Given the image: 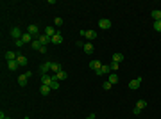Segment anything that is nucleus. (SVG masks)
<instances>
[{"instance_id":"obj_1","label":"nucleus","mask_w":161,"mask_h":119,"mask_svg":"<svg viewBox=\"0 0 161 119\" xmlns=\"http://www.w3.org/2000/svg\"><path fill=\"white\" fill-rule=\"evenodd\" d=\"M27 32H29V34H31L32 37H34V39H38L39 36H41V34H39V27H38V25H34V23H32V25H29Z\"/></svg>"},{"instance_id":"obj_2","label":"nucleus","mask_w":161,"mask_h":119,"mask_svg":"<svg viewBox=\"0 0 161 119\" xmlns=\"http://www.w3.org/2000/svg\"><path fill=\"white\" fill-rule=\"evenodd\" d=\"M32 73H31V71H27V73H23V75H18V85H20V87H25V85H27V78H29Z\"/></svg>"},{"instance_id":"obj_3","label":"nucleus","mask_w":161,"mask_h":119,"mask_svg":"<svg viewBox=\"0 0 161 119\" xmlns=\"http://www.w3.org/2000/svg\"><path fill=\"white\" fill-rule=\"evenodd\" d=\"M109 73H111V68H109V64H102V68L95 71V75H98V76H100V75H104V76H106V75H109Z\"/></svg>"},{"instance_id":"obj_4","label":"nucleus","mask_w":161,"mask_h":119,"mask_svg":"<svg viewBox=\"0 0 161 119\" xmlns=\"http://www.w3.org/2000/svg\"><path fill=\"white\" fill-rule=\"evenodd\" d=\"M142 80H143L142 76H136V78H134V80H131V82H129V89L136 91V89L140 87V85H142Z\"/></svg>"},{"instance_id":"obj_5","label":"nucleus","mask_w":161,"mask_h":119,"mask_svg":"<svg viewBox=\"0 0 161 119\" xmlns=\"http://www.w3.org/2000/svg\"><path fill=\"white\" fill-rule=\"evenodd\" d=\"M111 20H107V18H102V20H100V22H98V27L100 29H102V30H107V29H111Z\"/></svg>"},{"instance_id":"obj_6","label":"nucleus","mask_w":161,"mask_h":119,"mask_svg":"<svg viewBox=\"0 0 161 119\" xmlns=\"http://www.w3.org/2000/svg\"><path fill=\"white\" fill-rule=\"evenodd\" d=\"M11 36L15 37V41H16V39H22L23 34H22V30H20V27H13L11 29Z\"/></svg>"},{"instance_id":"obj_7","label":"nucleus","mask_w":161,"mask_h":119,"mask_svg":"<svg viewBox=\"0 0 161 119\" xmlns=\"http://www.w3.org/2000/svg\"><path fill=\"white\" fill-rule=\"evenodd\" d=\"M52 78H54V80H59V82H61V80H66V78H68V73L61 69V71H59V73H56V75H54Z\"/></svg>"},{"instance_id":"obj_8","label":"nucleus","mask_w":161,"mask_h":119,"mask_svg":"<svg viewBox=\"0 0 161 119\" xmlns=\"http://www.w3.org/2000/svg\"><path fill=\"white\" fill-rule=\"evenodd\" d=\"M50 69H52V62H43L41 66H39V71H41L43 75H47Z\"/></svg>"},{"instance_id":"obj_9","label":"nucleus","mask_w":161,"mask_h":119,"mask_svg":"<svg viewBox=\"0 0 161 119\" xmlns=\"http://www.w3.org/2000/svg\"><path fill=\"white\" fill-rule=\"evenodd\" d=\"M18 59V55H16V52H13V50H9V52H5V61H16Z\"/></svg>"},{"instance_id":"obj_10","label":"nucleus","mask_w":161,"mask_h":119,"mask_svg":"<svg viewBox=\"0 0 161 119\" xmlns=\"http://www.w3.org/2000/svg\"><path fill=\"white\" fill-rule=\"evenodd\" d=\"M38 39H39V43H41L43 46H47V44H49V43H52V37H49V36H47V34H41V36H39Z\"/></svg>"},{"instance_id":"obj_11","label":"nucleus","mask_w":161,"mask_h":119,"mask_svg":"<svg viewBox=\"0 0 161 119\" xmlns=\"http://www.w3.org/2000/svg\"><path fill=\"white\" fill-rule=\"evenodd\" d=\"M39 82H41V85H52L54 78H52V76H49V75H43V76H41V80H39Z\"/></svg>"},{"instance_id":"obj_12","label":"nucleus","mask_w":161,"mask_h":119,"mask_svg":"<svg viewBox=\"0 0 161 119\" xmlns=\"http://www.w3.org/2000/svg\"><path fill=\"white\" fill-rule=\"evenodd\" d=\"M84 37L88 39V43H91L93 39L97 37V32H95V30H86V34H84Z\"/></svg>"},{"instance_id":"obj_13","label":"nucleus","mask_w":161,"mask_h":119,"mask_svg":"<svg viewBox=\"0 0 161 119\" xmlns=\"http://www.w3.org/2000/svg\"><path fill=\"white\" fill-rule=\"evenodd\" d=\"M100 68H102V62H100V61H97V59H95V61H91V62H90V69L97 71V69H100Z\"/></svg>"},{"instance_id":"obj_14","label":"nucleus","mask_w":161,"mask_h":119,"mask_svg":"<svg viewBox=\"0 0 161 119\" xmlns=\"http://www.w3.org/2000/svg\"><path fill=\"white\" fill-rule=\"evenodd\" d=\"M93 52H95V46H93L91 43H86V44H84V54H88V55H91Z\"/></svg>"},{"instance_id":"obj_15","label":"nucleus","mask_w":161,"mask_h":119,"mask_svg":"<svg viewBox=\"0 0 161 119\" xmlns=\"http://www.w3.org/2000/svg\"><path fill=\"white\" fill-rule=\"evenodd\" d=\"M45 34H47V36H49V37H54V36H56V34H57V32H56V29H54V27H52V25H49V27H47V29H45Z\"/></svg>"},{"instance_id":"obj_16","label":"nucleus","mask_w":161,"mask_h":119,"mask_svg":"<svg viewBox=\"0 0 161 119\" xmlns=\"http://www.w3.org/2000/svg\"><path fill=\"white\" fill-rule=\"evenodd\" d=\"M150 16H152L154 22H159V20H161V11H159V9H154V11L150 12Z\"/></svg>"},{"instance_id":"obj_17","label":"nucleus","mask_w":161,"mask_h":119,"mask_svg":"<svg viewBox=\"0 0 161 119\" xmlns=\"http://www.w3.org/2000/svg\"><path fill=\"white\" fill-rule=\"evenodd\" d=\"M52 43H54V44H61V43H63V36H61V32H57V34L52 37Z\"/></svg>"},{"instance_id":"obj_18","label":"nucleus","mask_w":161,"mask_h":119,"mask_svg":"<svg viewBox=\"0 0 161 119\" xmlns=\"http://www.w3.org/2000/svg\"><path fill=\"white\" fill-rule=\"evenodd\" d=\"M18 66H20V64H18L16 61H9V62H7V69H9V71H16Z\"/></svg>"},{"instance_id":"obj_19","label":"nucleus","mask_w":161,"mask_h":119,"mask_svg":"<svg viewBox=\"0 0 161 119\" xmlns=\"http://www.w3.org/2000/svg\"><path fill=\"white\" fill-rule=\"evenodd\" d=\"M22 41H23L25 44H29V43H32V41H34V37H32V36L29 34V32H27V34H23V36H22Z\"/></svg>"},{"instance_id":"obj_20","label":"nucleus","mask_w":161,"mask_h":119,"mask_svg":"<svg viewBox=\"0 0 161 119\" xmlns=\"http://www.w3.org/2000/svg\"><path fill=\"white\" fill-rule=\"evenodd\" d=\"M111 59H113V62H118V64H120V62L124 61V54H118V52H116V54H113Z\"/></svg>"},{"instance_id":"obj_21","label":"nucleus","mask_w":161,"mask_h":119,"mask_svg":"<svg viewBox=\"0 0 161 119\" xmlns=\"http://www.w3.org/2000/svg\"><path fill=\"white\" fill-rule=\"evenodd\" d=\"M50 91H52V89H50V85H41V87H39V92H41V96H47Z\"/></svg>"},{"instance_id":"obj_22","label":"nucleus","mask_w":161,"mask_h":119,"mask_svg":"<svg viewBox=\"0 0 161 119\" xmlns=\"http://www.w3.org/2000/svg\"><path fill=\"white\" fill-rule=\"evenodd\" d=\"M16 62H18L20 66H27V62H29V61H27V57H25V55H18Z\"/></svg>"},{"instance_id":"obj_23","label":"nucleus","mask_w":161,"mask_h":119,"mask_svg":"<svg viewBox=\"0 0 161 119\" xmlns=\"http://www.w3.org/2000/svg\"><path fill=\"white\" fill-rule=\"evenodd\" d=\"M107 82L116 84V82H118V75H115V73H109V75H107Z\"/></svg>"},{"instance_id":"obj_24","label":"nucleus","mask_w":161,"mask_h":119,"mask_svg":"<svg viewBox=\"0 0 161 119\" xmlns=\"http://www.w3.org/2000/svg\"><path fill=\"white\" fill-rule=\"evenodd\" d=\"M31 46H32V48H34V50H38V52H39V48H41V46H43V44H41V43H39V39H34V41H32V43H31Z\"/></svg>"},{"instance_id":"obj_25","label":"nucleus","mask_w":161,"mask_h":119,"mask_svg":"<svg viewBox=\"0 0 161 119\" xmlns=\"http://www.w3.org/2000/svg\"><path fill=\"white\" fill-rule=\"evenodd\" d=\"M145 107H147V101H145V100H138V101H136V109L143 110Z\"/></svg>"},{"instance_id":"obj_26","label":"nucleus","mask_w":161,"mask_h":119,"mask_svg":"<svg viewBox=\"0 0 161 119\" xmlns=\"http://www.w3.org/2000/svg\"><path fill=\"white\" fill-rule=\"evenodd\" d=\"M50 71H54V73H59V71H61V66H59L57 62H52V69Z\"/></svg>"},{"instance_id":"obj_27","label":"nucleus","mask_w":161,"mask_h":119,"mask_svg":"<svg viewBox=\"0 0 161 119\" xmlns=\"http://www.w3.org/2000/svg\"><path fill=\"white\" fill-rule=\"evenodd\" d=\"M152 27H154V30H156V32H161V20H159V22H154Z\"/></svg>"},{"instance_id":"obj_28","label":"nucleus","mask_w":161,"mask_h":119,"mask_svg":"<svg viewBox=\"0 0 161 119\" xmlns=\"http://www.w3.org/2000/svg\"><path fill=\"white\" fill-rule=\"evenodd\" d=\"M50 89H52V91H57V89H59V80H54L52 85H50Z\"/></svg>"},{"instance_id":"obj_29","label":"nucleus","mask_w":161,"mask_h":119,"mask_svg":"<svg viewBox=\"0 0 161 119\" xmlns=\"http://www.w3.org/2000/svg\"><path fill=\"white\" fill-rule=\"evenodd\" d=\"M54 25H56V27H61V25H63V20L61 18H54Z\"/></svg>"},{"instance_id":"obj_30","label":"nucleus","mask_w":161,"mask_h":119,"mask_svg":"<svg viewBox=\"0 0 161 119\" xmlns=\"http://www.w3.org/2000/svg\"><path fill=\"white\" fill-rule=\"evenodd\" d=\"M109 68H111V71H116V69H118V62H111Z\"/></svg>"},{"instance_id":"obj_31","label":"nucleus","mask_w":161,"mask_h":119,"mask_svg":"<svg viewBox=\"0 0 161 119\" xmlns=\"http://www.w3.org/2000/svg\"><path fill=\"white\" fill-rule=\"evenodd\" d=\"M111 87H113V84H111V82H107V80H106V82H104V89H106V91H109Z\"/></svg>"},{"instance_id":"obj_32","label":"nucleus","mask_w":161,"mask_h":119,"mask_svg":"<svg viewBox=\"0 0 161 119\" xmlns=\"http://www.w3.org/2000/svg\"><path fill=\"white\" fill-rule=\"evenodd\" d=\"M16 46H18V48H22V46H25V43L22 41V39H16Z\"/></svg>"},{"instance_id":"obj_33","label":"nucleus","mask_w":161,"mask_h":119,"mask_svg":"<svg viewBox=\"0 0 161 119\" xmlns=\"http://www.w3.org/2000/svg\"><path fill=\"white\" fill-rule=\"evenodd\" d=\"M132 114H134V116H140V114H142V110H140V109H136V107H134V109H132Z\"/></svg>"},{"instance_id":"obj_34","label":"nucleus","mask_w":161,"mask_h":119,"mask_svg":"<svg viewBox=\"0 0 161 119\" xmlns=\"http://www.w3.org/2000/svg\"><path fill=\"white\" fill-rule=\"evenodd\" d=\"M39 54H47V46H41V48H39Z\"/></svg>"},{"instance_id":"obj_35","label":"nucleus","mask_w":161,"mask_h":119,"mask_svg":"<svg viewBox=\"0 0 161 119\" xmlns=\"http://www.w3.org/2000/svg\"><path fill=\"white\" fill-rule=\"evenodd\" d=\"M86 119H95V114H90V116L86 117Z\"/></svg>"},{"instance_id":"obj_36","label":"nucleus","mask_w":161,"mask_h":119,"mask_svg":"<svg viewBox=\"0 0 161 119\" xmlns=\"http://www.w3.org/2000/svg\"><path fill=\"white\" fill-rule=\"evenodd\" d=\"M0 119H11V117H7V116H4V117H0Z\"/></svg>"},{"instance_id":"obj_37","label":"nucleus","mask_w":161,"mask_h":119,"mask_svg":"<svg viewBox=\"0 0 161 119\" xmlns=\"http://www.w3.org/2000/svg\"><path fill=\"white\" fill-rule=\"evenodd\" d=\"M22 119H29V117H27V116H25V117H22Z\"/></svg>"},{"instance_id":"obj_38","label":"nucleus","mask_w":161,"mask_h":119,"mask_svg":"<svg viewBox=\"0 0 161 119\" xmlns=\"http://www.w3.org/2000/svg\"><path fill=\"white\" fill-rule=\"evenodd\" d=\"M159 11H161V9H159Z\"/></svg>"}]
</instances>
